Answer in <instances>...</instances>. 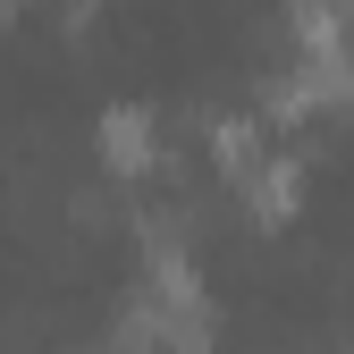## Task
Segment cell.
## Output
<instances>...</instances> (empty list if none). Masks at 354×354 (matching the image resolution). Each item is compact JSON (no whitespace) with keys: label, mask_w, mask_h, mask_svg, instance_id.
Instances as JSON below:
<instances>
[{"label":"cell","mask_w":354,"mask_h":354,"mask_svg":"<svg viewBox=\"0 0 354 354\" xmlns=\"http://www.w3.org/2000/svg\"><path fill=\"white\" fill-rule=\"evenodd\" d=\"M287 203H295V169H261L253 177V211L261 219H287Z\"/></svg>","instance_id":"7a4b0ae2"},{"label":"cell","mask_w":354,"mask_h":354,"mask_svg":"<svg viewBox=\"0 0 354 354\" xmlns=\"http://www.w3.org/2000/svg\"><path fill=\"white\" fill-rule=\"evenodd\" d=\"M102 152H110V160H144V152H152V136H144V118H136V110H118V118L102 127Z\"/></svg>","instance_id":"6da1fadb"}]
</instances>
